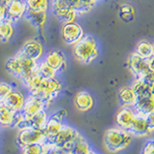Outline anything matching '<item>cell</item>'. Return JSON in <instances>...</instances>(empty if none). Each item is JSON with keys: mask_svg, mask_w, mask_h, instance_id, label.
Masks as SVG:
<instances>
[{"mask_svg": "<svg viewBox=\"0 0 154 154\" xmlns=\"http://www.w3.org/2000/svg\"><path fill=\"white\" fill-rule=\"evenodd\" d=\"M7 19L13 23L17 22L22 17H24L27 7L24 0H11L7 5Z\"/></svg>", "mask_w": 154, "mask_h": 154, "instance_id": "obj_12", "label": "cell"}, {"mask_svg": "<svg viewBox=\"0 0 154 154\" xmlns=\"http://www.w3.org/2000/svg\"><path fill=\"white\" fill-rule=\"evenodd\" d=\"M24 17L34 27L38 29V30H42L47 20L46 12H33L27 10Z\"/></svg>", "mask_w": 154, "mask_h": 154, "instance_id": "obj_24", "label": "cell"}, {"mask_svg": "<svg viewBox=\"0 0 154 154\" xmlns=\"http://www.w3.org/2000/svg\"><path fill=\"white\" fill-rule=\"evenodd\" d=\"M80 133L73 127L69 125L63 124V126L59 130V132L56 134V136L53 138L50 142L48 147H57L61 148L63 150L69 146V143L78 136Z\"/></svg>", "mask_w": 154, "mask_h": 154, "instance_id": "obj_6", "label": "cell"}, {"mask_svg": "<svg viewBox=\"0 0 154 154\" xmlns=\"http://www.w3.org/2000/svg\"><path fill=\"white\" fill-rule=\"evenodd\" d=\"M133 90L135 91V94L137 95V98H143V97H149V96H154V93L151 88L147 84L140 79L135 78L133 84L131 85Z\"/></svg>", "mask_w": 154, "mask_h": 154, "instance_id": "obj_26", "label": "cell"}, {"mask_svg": "<svg viewBox=\"0 0 154 154\" xmlns=\"http://www.w3.org/2000/svg\"><path fill=\"white\" fill-rule=\"evenodd\" d=\"M48 147L42 143H33L22 148V154H45Z\"/></svg>", "mask_w": 154, "mask_h": 154, "instance_id": "obj_33", "label": "cell"}, {"mask_svg": "<svg viewBox=\"0 0 154 154\" xmlns=\"http://www.w3.org/2000/svg\"><path fill=\"white\" fill-rule=\"evenodd\" d=\"M28 11L33 12H48L49 1L48 0H24Z\"/></svg>", "mask_w": 154, "mask_h": 154, "instance_id": "obj_30", "label": "cell"}, {"mask_svg": "<svg viewBox=\"0 0 154 154\" xmlns=\"http://www.w3.org/2000/svg\"><path fill=\"white\" fill-rule=\"evenodd\" d=\"M51 8L54 16L63 23L69 21H75L79 17L78 12L71 6L62 2H51Z\"/></svg>", "mask_w": 154, "mask_h": 154, "instance_id": "obj_8", "label": "cell"}, {"mask_svg": "<svg viewBox=\"0 0 154 154\" xmlns=\"http://www.w3.org/2000/svg\"><path fill=\"white\" fill-rule=\"evenodd\" d=\"M10 2H11V0H0V4L4 5V6H6V7Z\"/></svg>", "mask_w": 154, "mask_h": 154, "instance_id": "obj_41", "label": "cell"}, {"mask_svg": "<svg viewBox=\"0 0 154 154\" xmlns=\"http://www.w3.org/2000/svg\"><path fill=\"white\" fill-rule=\"evenodd\" d=\"M0 103H1V102H0Z\"/></svg>", "mask_w": 154, "mask_h": 154, "instance_id": "obj_44", "label": "cell"}, {"mask_svg": "<svg viewBox=\"0 0 154 154\" xmlns=\"http://www.w3.org/2000/svg\"><path fill=\"white\" fill-rule=\"evenodd\" d=\"M91 150L89 143L81 134H79L65 149V151L69 154H88Z\"/></svg>", "mask_w": 154, "mask_h": 154, "instance_id": "obj_21", "label": "cell"}, {"mask_svg": "<svg viewBox=\"0 0 154 154\" xmlns=\"http://www.w3.org/2000/svg\"><path fill=\"white\" fill-rule=\"evenodd\" d=\"M119 100L122 106H126V107H133L135 102L137 100V95L135 94L132 86L123 87L119 91Z\"/></svg>", "mask_w": 154, "mask_h": 154, "instance_id": "obj_23", "label": "cell"}, {"mask_svg": "<svg viewBox=\"0 0 154 154\" xmlns=\"http://www.w3.org/2000/svg\"><path fill=\"white\" fill-rule=\"evenodd\" d=\"M42 142H43L42 129L26 127L18 130L17 136V144L20 149L33 143H42Z\"/></svg>", "mask_w": 154, "mask_h": 154, "instance_id": "obj_7", "label": "cell"}, {"mask_svg": "<svg viewBox=\"0 0 154 154\" xmlns=\"http://www.w3.org/2000/svg\"><path fill=\"white\" fill-rule=\"evenodd\" d=\"M45 107L46 104L41 98L37 97L35 95L29 94L27 97H25V102H24L22 108V113L24 114V117L28 118L35 115L38 112H40L42 110H45Z\"/></svg>", "mask_w": 154, "mask_h": 154, "instance_id": "obj_14", "label": "cell"}, {"mask_svg": "<svg viewBox=\"0 0 154 154\" xmlns=\"http://www.w3.org/2000/svg\"><path fill=\"white\" fill-rule=\"evenodd\" d=\"M74 106L80 112H88L94 107V100L93 95L87 91H79L74 95Z\"/></svg>", "mask_w": 154, "mask_h": 154, "instance_id": "obj_15", "label": "cell"}, {"mask_svg": "<svg viewBox=\"0 0 154 154\" xmlns=\"http://www.w3.org/2000/svg\"><path fill=\"white\" fill-rule=\"evenodd\" d=\"M132 108L137 115L146 117L149 113L154 111V96L137 98Z\"/></svg>", "mask_w": 154, "mask_h": 154, "instance_id": "obj_22", "label": "cell"}, {"mask_svg": "<svg viewBox=\"0 0 154 154\" xmlns=\"http://www.w3.org/2000/svg\"><path fill=\"white\" fill-rule=\"evenodd\" d=\"M72 54L74 59L81 64H91L99 56L98 42L93 36L84 35V37L73 45Z\"/></svg>", "mask_w": 154, "mask_h": 154, "instance_id": "obj_1", "label": "cell"}, {"mask_svg": "<svg viewBox=\"0 0 154 154\" xmlns=\"http://www.w3.org/2000/svg\"><path fill=\"white\" fill-rule=\"evenodd\" d=\"M136 115L137 114L135 113L132 107L122 106L117 112V114H116V122L118 124V127L128 131Z\"/></svg>", "mask_w": 154, "mask_h": 154, "instance_id": "obj_13", "label": "cell"}, {"mask_svg": "<svg viewBox=\"0 0 154 154\" xmlns=\"http://www.w3.org/2000/svg\"><path fill=\"white\" fill-rule=\"evenodd\" d=\"M153 47H154V42H153Z\"/></svg>", "mask_w": 154, "mask_h": 154, "instance_id": "obj_43", "label": "cell"}, {"mask_svg": "<svg viewBox=\"0 0 154 154\" xmlns=\"http://www.w3.org/2000/svg\"><path fill=\"white\" fill-rule=\"evenodd\" d=\"M24 102H25V96L23 95L21 91L17 90H13L3 101L5 105H7L9 108L14 110V112L22 111Z\"/></svg>", "mask_w": 154, "mask_h": 154, "instance_id": "obj_19", "label": "cell"}, {"mask_svg": "<svg viewBox=\"0 0 154 154\" xmlns=\"http://www.w3.org/2000/svg\"><path fill=\"white\" fill-rule=\"evenodd\" d=\"M51 2H62V3L69 5V6H71L72 8H74L76 11L78 12L79 16L80 14L88 13L86 10L83 0H51Z\"/></svg>", "mask_w": 154, "mask_h": 154, "instance_id": "obj_32", "label": "cell"}, {"mask_svg": "<svg viewBox=\"0 0 154 154\" xmlns=\"http://www.w3.org/2000/svg\"><path fill=\"white\" fill-rule=\"evenodd\" d=\"M84 29L76 21L64 22L61 27V37L67 45L73 46L84 37Z\"/></svg>", "mask_w": 154, "mask_h": 154, "instance_id": "obj_5", "label": "cell"}, {"mask_svg": "<svg viewBox=\"0 0 154 154\" xmlns=\"http://www.w3.org/2000/svg\"><path fill=\"white\" fill-rule=\"evenodd\" d=\"M128 132L132 135V136L136 137H146L148 136L150 132H149L147 123L146 120V117L143 116L136 115L131 126L128 129Z\"/></svg>", "mask_w": 154, "mask_h": 154, "instance_id": "obj_18", "label": "cell"}, {"mask_svg": "<svg viewBox=\"0 0 154 154\" xmlns=\"http://www.w3.org/2000/svg\"><path fill=\"white\" fill-rule=\"evenodd\" d=\"M14 90L13 86L7 82H0V102H3L7 95Z\"/></svg>", "mask_w": 154, "mask_h": 154, "instance_id": "obj_34", "label": "cell"}, {"mask_svg": "<svg viewBox=\"0 0 154 154\" xmlns=\"http://www.w3.org/2000/svg\"><path fill=\"white\" fill-rule=\"evenodd\" d=\"M132 139L133 136L126 130L119 127L110 128L103 137L104 147L111 153L122 151L131 144Z\"/></svg>", "mask_w": 154, "mask_h": 154, "instance_id": "obj_2", "label": "cell"}, {"mask_svg": "<svg viewBox=\"0 0 154 154\" xmlns=\"http://www.w3.org/2000/svg\"><path fill=\"white\" fill-rule=\"evenodd\" d=\"M16 115L17 112L1 102L0 103V126L4 128H14Z\"/></svg>", "mask_w": 154, "mask_h": 154, "instance_id": "obj_20", "label": "cell"}, {"mask_svg": "<svg viewBox=\"0 0 154 154\" xmlns=\"http://www.w3.org/2000/svg\"><path fill=\"white\" fill-rule=\"evenodd\" d=\"M134 52L140 57L144 59H149L154 55V47L153 42L147 40H142L137 42Z\"/></svg>", "mask_w": 154, "mask_h": 154, "instance_id": "obj_25", "label": "cell"}, {"mask_svg": "<svg viewBox=\"0 0 154 154\" xmlns=\"http://www.w3.org/2000/svg\"><path fill=\"white\" fill-rule=\"evenodd\" d=\"M48 119V116L45 112V110H42L40 112L36 113L35 115L31 116V117L25 118L21 126L18 128V130L26 128V127H31L35 129H42L46 120Z\"/></svg>", "mask_w": 154, "mask_h": 154, "instance_id": "obj_17", "label": "cell"}, {"mask_svg": "<svg viewBox=\"0 0 154 154\" xmlns=\"http://www.w3.org/2000/svg\"><path fill=\"white\" fill-rule=\"evenodd\" d=\"M43 60L45 61L47 65H49L53 69H55L58 72H60L61 70L65 69L66 67V59L65 54L60 50H49L47 51Z\"/></svg>", "mask_w": 154, "mask_h": 154, "instance_id": "obj_11", "label": "cell"}, {"mask_svg": "<svg viewBox=\"0 0 154 154\" xmlns=\"http://www.w3.org/2000/svg\"><path fill=\"white\" fill-rule=\"evenodd\" d=\"M45 154H69L66 151L63 150L61 148H57V147H48L47 151Z\"/></svg>", "mask_w": 154, "mask_h": 154, "instance_id": "obj_38", "label": "cell"}, {"mask_svg": "<svg viewBox=\"0 0 154 154\" xmlns=\"http://www.w3.org/2000/svg\"><path fill=\"white\" fill-rule=\"evenodd\" d=\"M140 79H142L144 83L147 84L149 87L151 88V90L153 91L154 93V72L148 70L146 74H144L143 77H141Z\"/></svg>", "mask_w": 154, "mask_h": 154, "instance_id": "obj_35", "label": "cell"}, {"mask_svg": "<svg viewBox=\"0 0 154 154\" xmlns=\"http://www.w3.org/2000/svg\"><path fill=\"white\" fill-rule=\"evenodd\" d=\"M14 23L10 21L7 18L0 22V42H8L14 37Z\"/></svg>", "mask_w": 154, "mask_h": 154, "instance_id": "obj_29", "label": "cell"}, {"mask_svg": "<svg viewBox=\"0 0 154 154\" xmlns=\"http://www.w3.org/2000/svg\"><path fill=\"white\" fill-rule=\"evenodd\" d=\"M7 17V8L4 5L0 4V22L5 20Z\"/></svg>", "mask_w": 154, "mask_h": 154, "instance_id": "obj_39", "label": "cell"}, {"mask_svg": "<svg viewBox=\"0 0 154 154\" xmlns=\"http://www.w3.org/2000/svg\"><path fill=\"white\" fill-rule=\"evenodd\" d=\"M38 72L45 78H52L57 76V71L53 69L49 65H47L43 59L38 62Z\"/></svg>", "mask_w": 154, "mask_h": 154, "instance_id": "obj_31", "label": "cell"}, {"mask_svg": "<svg viewBox=\"0 0 154 154\" xmlns=\"http://www.w3.org/2000/svg\"><path fill=\"white\" fill-rule=\"evenodd\" d=\"M119 17L123 22H132L136 17V9L130 3H123L119 8Z\"/></svg>", "mask_w": 154, "mask_h": 154, "instance_id": "obj_27", "label": "cell"}, {"mask_svg": "<svg viewBox=\"0 0 154 154\" xmlns=\"http://www.w3.org/2000/svg\"><path fill=\"white\" fill-rule=\"evenodd\" d=\"M5 69H6L8 73H10L12 76L20 79V77L22 75V69H21L20 63H19V60L17 55L9 58L6 64H5Z\"/></svg>", "mask_w": 154, "mask_h": 154, "instance_id": "obj_28", "label": "cell"}, {"mask_svg": "<svg viewBox=\"0 0 154 154\" xmlns=\"http://www.w3.org/2000/svg\"><path fill=\"white\" fill-rule=\"evenodd\" d=\"M67 112L66 110L62 109L60 111H57L52 116H50L47 119L45 126L42 128L43 132V142L42 144H45V146L48 147L50 142L56 136V134L59 132V130L63 126V120L66 117Z\"/></svg>", "mask_w": 154, "mask_h": 154, "instance_id": "obj_4", "label": "cell"}, {"mask_svg": "<svg viewBox=\"0 0 154 154\" xmlns=\"http://www.w3.org/2000/svg\"><path fill=\"white\" fill-rule=\"evenodd\" d=\"M146 120L147 123V127L150 133L154 132V111H152L151 113H149L146 117Z\"/></svg>", "mask_w": 154, "mask_h": 154, "instance_id": "obj_36", "label": "cell"}, {"mask_svg": "<svg viewBox=\"0 0 154 154\" xmlns=\"http://www.w3.org/2000/svg\"><path fill=\"white\" fill-rule=\"evenodd\" d=\"M127 66L135 78H141L149 70L148 59L140 57L135 52H133L127 60Z\"/></svg>", "mask_w": 154, "mask_h": 154, "instance_id": "obj_10", "label": "cell"}, {"mask_svg": "<svg viewBox=\"0 0 154 154\" xmlns=\"http://www.w3.org/2000/svg\"><path fill=\"white\" fill-rule=\"evenodd\" d=\"M148 69L154 72V55L148 59Z\"/></svg>", "mask_w": 154, "mask_h": 154, "instance_id": "obj_40", "label": "cell"}, {"mask_svg": "<svg viewBox=\"0 0 154 154\" xmlns=\"http://www.w3.org/2000/svg\"><path fill=\"white\" fill-rule=\"evenodd\" d=\"M142 154H154V140L148 141L144 144Z\"/></svg>", "mask_w": 154, "mask_h": 154, "instance_id": "obj_37", "label": "cell"}, {"mask_svg": "<svg viewBox=\"0 0 154 154\" xmlns=\"http://www.w3.org/2000/svg\"><path fill=\"white\" fill-rule=\"evenodd\" d=\"M88 154H97V153H95L94 151H93V150H91V151H90V152H89Z\"/></svg>", "mask_w": 154, "mask_h": 154, "instance_id": "obj_42", "label": "cell"}, {"mask_svg": "<svg viewBox=\"0 0 154 154\" xmlns=\"http://www.w3.org/2000/svg\"><path fill=\"white\" fill-rule=\"evenodd\" d=\"M20 51L25 56L36 62H40L42 60L45 54V46L42 45V43L40 41L35 40V38H31V40H28L24 42Z\"/></svg>", "mask_w": 154, "mask_h": 154, "instance_id": "obj_9", "label": "cell"}, {"mask_svg": "<svg viewBox=\"0 0 154 154\" xmlns=\"http://www.w3.org/2000/svg\"><path fill=\"white\" fill-rule=\"evenodd\" d=\"M16 55L18 58L19 63H20V66H21V69H22V75L20 77L21 81L28 78L29 76H31L32 74L35 73V72H37L38 62L28 58L27 56L24 55L20 50H19Z\"/></svg>", "mask_w": 154, "mask_h": 154, "instance_id": "obj_16", "label": "cell"}, {"mask_svg": "<svg viewBox=\"0 0 154 154\" xmlns=\"http://www.w3.org/2000/svg\"><path fill=\"white\" fill-rule=\"evenodd\" d=\"M61 91L62 84L59 79L57 78V76L52 77V78L42 77L36 88L29 91V94L35 95L37 97L41 98L47 106L56 97H58Z\"/></svg>", "mask_w": 154, "mask_h": 154, "instance_id": "obj_3", "label": "cell"}]
</instances>
